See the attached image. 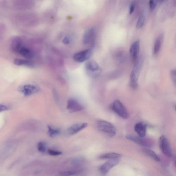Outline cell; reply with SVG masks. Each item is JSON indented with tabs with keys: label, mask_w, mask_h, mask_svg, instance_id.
<instances>
[{
	"label": "cell",
	"mask_w": 176,
	"mask_h": 176,
	"mask_svg": "<svg viewBox=\"0 0 176 176\" xmlns=\"http://www.w3.org/2000/svg\"><path fill=\"white\" fill-rule=\"evenodd\" d=\"M48 133L50 137H54L60 135L61 133V131L59 129H54L50 126H48Z\"/></svg>",
	"instance_id": "obj_22"
},
{
	"label": "cell",
	"mask_w": 176,
	"mask_h": 176,
	"mask_svg": "<svg viewBox=\"0 0 176 176\" xmlns=\"http://www.w3.org/2000/svg\"><path fill=\"white\" fill-rule=\"evenodd\" d=\"M38 150L41 153H44L46 151L47 145L43 141L39 142L38 144Z\"/></svg>",
	"instance_id": "obj_23"
},
{
	"label": "cell",
	"mask_w": 176,
	"mask_h": 176,
	"mask_svg": "<svg viewBox=\"0 0 176 176\" xmlns=\"http://www.w3.org/2000/svg\"><path fill=\"white\" fill-rule=\"evenodd\" d=\"M8 109L6 106L0 104V112L7 111Z\"/></svg>",
	"instance_id": "obj_29"
},
{
	"label": "cell",
	"mask_w": 176,
	"mask_h": 176,
	"mask_svg": "<svg viewBox=\"0 0 176 176\" xmlns=\"http://www.w3.org/2000/svg\"><path fill=\"white\" fill-rule=\"evenodd\" d=\"M120 161V158L109 160L100 167V172L102 174H106L113 167L119 164Z\"/></svg>",
	"instance_id": "obj_7"
},
{
	"label": "cell",
	"mask_w": 176,
	"mask_h": 176,
	"mask_svg": "<svg viewBox=\"0 0 176 176\" xmlns=\"http://www.w3.org/2000/svg\"><path fill=\"white\" fill-rule=\"evenodd\" d=\"M156 4V0H150V8L152 10H153L155 8Z\"/></svg>",
	"instance_id": "obj_27"
},
{
	"label": "cell",
	"mask_w": 176,
	"mask_h": 176,
	"mask_svg": "<svg viewBox=\"0 0 176 176\" xmlns=\"http://www.w3.org/2000/svg\"><path fill=\"white\" fill-rule=\"evenodd\" d=\"M143 63V56L138 57L134 63L133 69L130 74V85L133 89L137 88L138 86V79Z\"/></svg>",
	"instance_id": "obj_1"
},
{
	"label": "cell",
	"mask_w": 176,
	"mask_h": 176,
	"mask_svg": "<svg viewBox=\"0 0 176 176\" xmlns=\"http://www.w3.org/2000/svg\"><path fill=\"white\" fill-rule=\"evenodd\" d=\"M14 64L18 66H25L29 67H33V63L29 60L20 59H15Z\"/></svg>",
	"instance_id": "obj_20"
},
{
	"label": "cell",
	"mask_w": 176,
	"mask_h": 176,
	"mask_svg": "<svg viewBox=\"0 0 176 176\" xmlns=\"http://www.w3.org/2000/svg\"><path fill=\"white\" fill-rule=\"evenodd\" d=\"M142 152L146 156L150 157V158L153 159L157 162L160 161V159L159 157L157 156V154L152 150L149 148H144L142 150Z\"/></svg>",
	"instance_id": "obj_17"
},
{
	"label": "cell",
	"mask_w": 176,
	"mask_h": 176,
	"mask_svg": "<svg viewBox=\"0 0 176 176\" xmlns=\"http://www.w3.org/2000/svg\"><path fill=\"white\" fill-rule=\"evenodd\" d=\"M122 155L120 154L116 153H109L102 155L99 156V158L101 159H112L120 158Z\"/></svg>",
	"instance_id": "obj_19"
},
{
	"label": "cell",
	"mask_w": 176,
	"mask_h": 176,
	"mask_svg": "<svg viewBox=\"0 0 176 176\" xmlns=\"http://www.w3.org/2000/svg\"><path fill=\"white\" fill-rule=\"evenodd\" d=\"M159 144L160 149L165 156L169 157L172 156V152L170 143L164 136L162 135L160 137Z\"/></svg>",
	"instance_id": "obj_6"
},
{
	"label": "cell",
	"mask_w": 176,
	"mask_h": 176,
	"mask_svg": "<svg viewBox=\"0 0 176 176\" xmlns=\"http://www.w3.org/2000/svg\"><path fill=\"white\" fill-rule=\"evenodd\" d=\"M87 74L91 78L98 77L102 72V70L99 65L94 60H89L85 65Z\"/></svg>",
	"instance_id": "obj_3"
},
{
	"label": "cell",
	"mask_w": 176,
	"mask_h": 176,
	"mask_svg": "<svg viewBox=\"0 0 176 176\" xmlns=\"http://www.w3.org/2000/svg\"><path fill=\"white\" fill-rule=\"evenodd\" d=\"M18 90L24 94L25 96H28L37 92L39 88L36 85L28 84L20 86L18 88Z\"/></svg>",
	"instance_id": "obj_9"
},
{
	"label": "cell",
	"mask_w": 176,
	"mask_h": 176,
	"mask_svg": "<svg viewBox=\"0 0 176 176\" xmlns=\"http://www.w3.org/2000/svg\"><path fill=\"white\" fill-rule=\"evenodd\" d=\"M126 138L131 141H132L139 145L148 148H151L154 145V142L149 138L141 137L131 135L126 136Z\"/></svg>",
	"instance_id": "obj_5"
},
{
	"label": "cell",
	"mask_w": 176,
	"mask_h": 176,
	"mask_svg": "<svg viewBox=\"0 0 176 176\" xmlns=\"http://www.w3.org/2000/svg\"><path fill=\"white\" fill-rule=\"evenodd\" d=\"M18 53L27 59H31L33 57L32 51L29 49L23 46L20 49Z\"/></svg>",
	"instance_id": "obj_16"
},
{
	"label": "cell",
	"mask_w": 176,
	"mask_h": 176,
	"mask_svg": "<svg viewBox=\"0 0 176 176\" xmlns=\"http://www.w3.org/2000/svg\"><path fill=\"white\" fill-rule=\"evenodd\" d=\"M135 8V5L134 3H133L131 4L129 10V14H132L134 11Z\"/></svg>",
	"instance_id": "obj_28"
},
{
	"label": "cell",
	"mask_w": 176,
	"mask_h": 176,
	"mask_svg": "<svg viewBox=\"0 0 176 176\" xmlns=\"http://www.w3.org/2000/svg\"><path fill=\"white\" fill-rule=\"evenodd\" d=\"M134 129L138 136L141 137H145L146 133L147 126L142 122L136 123Z\"/></svg>",
	"instance_id": "obj_15"
},
{
	"label": "cell",
	"mask_w": 176,
	"mask_h": 176,
	"mask_svg": "<svg viewBox=\"0 0 176 176\" xmlns=\"http://www.w3.org/2000/svg\"><path fill=\"white\" fill-rule=\"evenodd\" d=\"M97 125L98 129L101 132L109 137H113L116 135V129L111 123L105 120H99L97 122Z\"/></svg>",
	"instance_id": "obj_2"
},
{
	"label": "cell",
	"mask_w": 176,
	"mask_h": 176,
	"mask_svg": "<svg viewBox=\"0 0 176 176\" xmlns=\"http://www.w3.org/2000/svg\"><path fill=\"white\" fill-rule=\"evenodd\" d=\"M67 109L71 113L79 112L82 111L84 107L75 99L70 98L68 101Z\"/></svg>",
	"instance_id": "obj_10"
},
{
	"label": "cell",
	"mask_w": 176,
	"mask_h": 176,
	"mask_svg": "<svg viewBox=\"0 0 176 176\" xmlns=\"http://www.w3.org/2000/svg\"><path fill=\"white\" fill-rule=\"evenodd\" d=\"M82 170H78L68 171L62 172L60 173V175L62 176H72L77 175L81 174L83 172Z\"/></svg>",
	"instance_id": "obj_21"
},
{
	"label": "cell",
	"mask_w": 176,
	"mask_h": 176,
	"mask_svg": "<svg viewBox=\"0 0 176 176\" xmlns=\"http://www.w3.org/2000/svg\"><path fill=\"white\" fill-rule=\"evenodd\" d=\"M86 123H75L71 126L68 130V132L70 135L76 134L88 126Z\"/></svg>",
	"instance_id": "obj_13"
},
{
	"label": "cell",
	"mask_w": 176,
	"mask_h": 176,
	"mask_svg": "<svg viewBox=\"0 0 176 176\" xmlns=\"http://www.w3.org/2000/svg\"><path fill=\"white\" fill-rule=\"evenodd\" d=\"M144 22H145V17L143 15L141 16L137 21L136 24V27L137 29H140L143 27Z\"/></svg>",
	"instance_id": "obj_24"
},
{
	"label": "cell",
	"mask_w": 176,
	"mask_h": 176,
	"mask_svg": "<svg viewBox=\"0 0 176 176\" xmlns=\"http://www.w3.org/2000/svg\"><path fill=\"white\" fill-rule=\"evenodd\" d=\"M176 72L175 70H173L170 72L171 77L173 83L176 85Z\"/></svg>",
	"instance_id": "obj_26"
},
{
	"label": "cell",
	"mask_w": 176,
	"mask_h": 176,
	"mask_svg": "<svg viewBox=\"0 0 176 176\" xmlns=\"http://www.w3.org/2000/svg\"><path fill=\"white\" fill-rule=\"evenodd\" d=\"M48 153L50 155L52 156H57L60 155L62 154L61 152L54 150L49 149L48 151Z\"/></svg>",
	"instance_id": "obj_25"
},
{
	"label": "cell",
	"mask_w": 176,
	"mask_h": 176,
	"mask_svg": "<svg viewBox=\"0 0 176 176\" xmlns=\"http://www.w3.org/2000/svg\"><path fill=\"white\" fill-rule=\"evenodd\" d=\"M167 1L168 0H159V1L161 3H164V2H167Z\"/></svg>",
	"instance_id": "obj_31"
},
{
	"label": "cell",
	"mask_w": 176,
	"mask_h": 176,
	"mask_svg": "<svg viewBox=\"0 0 176 176\" xmlns=\"http://www.w3.org/2000/svg\"><path fill=\"white\" fill-rule=\"evenodd\" d=\"M92 53V50L88 49L75 53L73 56V59L76 62L82 63L90 59Z\"/></svg>",
	"instance_id": "obj_8"
},
{
	"label": "cell",
	"mask_w": 176,
	"mask_h": 176,
	"mask_svg": "<svg viewBox=\"0 0 176 176\" xmlns=\"http://www.w3.org/2000/svg\"><path fill=\"white\" fill-rule=\"evenodd\" d=\"M95 38V31L93 29H89L84 33L82 41L85 45L89 44H94Z\"/></svg>",
	"instance_id": "obj_11"
},
{
	"label": "cell",
	"mask_w": 176,
	"mask_h": 176,
	"mask_svg": "<svg viewBox=\"0 0 176 176\" xmlns=\"http://www.w3.org/2000/svg\"><path fill=\"white\" fill-rule=\"evenodd\" d=\"M140 44V41L137 40L134 42L130 47V57L133 63L139 57Z\"/></svg>",
	"instance_id": "obj_12"
},
{
	"label": "cell",
	"mask_w": 176,
	"mask_h": 176,
	"mask_svg": "<svg viewBox=\"0 0 176 176\" xmlns=\"http://www.w3.org/2000/svg\"><path fill=\"white\" fill-rule=\"evenodd\" d=\"M111 109L123 119H128L129 117V114L124 105L119 100H115L112 103Z\"/></svg>",
	"instance_id": "obj_4"
},
{
	"label": "cell",
	"mask_w": 176,
	"mask_h": 176,
	"mask_svg": "<svg viewBox=\"0 0 176 176\" xmlns=\"http://www.w3.org/2000/svg\"><path fill=\"white\" fill-rule=\"evenodd\" d=\"M163 39L162 36L157 38L155 42L153 49V53L155 55L158 54L161 49Z\"/></svg>",
	"instance_id": "obj_18"
},
{
	"label": "cell",
	"mask_w": 176,
	"mask_h": 176,
	"mask_svg": "<svg viewBox=\"0 0 176 176\" xmlns=\"http://www.w3.org/2000/svg\"><path fill=\"white\" fill-rule=\"evenodd\" d=\"M22 42L19 37L13 39L10 44V48L12 51L18 53L20 49L22 47Z\"/></svg>",
	"instance_id": "obj_14"
},
{
	"label": "cell",
	"mask_w": 176,
	"mask_h": 176,
	"mask_svg": "<svg viewBox=\"0 0 176 176\" xmlns=\"http://www.w3.org/2000/svg\"><path fill=\"white\" fill-rule=\"evenodd\" d=\"M63 43L65 44H67L69 43V38L67 37H65L63 41Z\"/></svg>",
	"instance_id": "obj_30"
}]
</instances>
